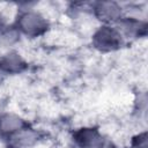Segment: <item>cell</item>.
Listing matches in <instances>:
<instances>
[{"instance_id": "cell-1", "label": "cell", "mask_w": 148, "mask_h": 148, "mask_svg": "<svg viewBox=\"0 0 148 148\" xmlns=\"http://www.w3.org/2000/svg\"><path fill=\"white\" fill-rule=\"evenodd\" d=\"M95 45L101 50H113L120 44V35L109 27H104L95 35Z\"/></svg>"}, {"instance_id": "cell-2", "label": "cell", "mask_w": 148, "mask_h": 148, "mask_svg": "<svg viewBox=\"0 0 148 148\" xmlns=\"http://www.w3.org/2000/svg\"><path fill=\"white\" fill-rule=\"evenodd\" d=\"M21 29L29 35H38L46 28V23L42 16L36 13H27L20 20Z\"/></svg>"}, {"instance_id": "cell-3", "label": "cell", "mask_w": 148, "mask_h": 148, "mask_svg": "<svg viewBox=\"0 0 148 148\" xmlns=\"http://www.w3.org/2000/svg\"><path fill=\"white\" fill-rule=\"evenodd\" d=\"M75 140L81 148H101L103 145L99 134L90 128H84L76 133Z\"/></svg>"}, {"instance_id": "cell-4", "label": "cell", "mask_w": 148, "mask_h": 148, "mask_svg": "<svg viewBox=\"0 0 148 148\" xmlns=\"http://www.w3.org/2000/svg\"><path fill=\"white\" fill-rule=\"evenodd\" d=\"M97 15L104 21H114L120 15L119 7L113 2H101L96 8Z\"/></svg>"}, {"instance_id": "cell-5", "label": "cell", "mask_w": 148, "mask_h": 148, "mask_svg": "<svg viewBox=\"0 0 148 148\" xmlns=\"http://www.w3.org/2000/svg\"><path fill=\"white\" fill-rule=\"evenodd\" d=\"M37 138L36 133L32 132V131H28V130H24V131H21L18 132L14 138H13V146L15 147H20V148H23V147H28L30 146L35 139Z\"/></svg>"}, {"instance_id": "cell-6", "label": "cell", "mask_w": 148, "mask_h": 148, "mask_svg": "<svg viewBox=\"0 0 148 148\" xmlns=\"http://www.w3.org/2000/svg\"><path fill=\"white\" fill-rule=\"evenodd\" d=\"M22 126V120L15 116L12 114H7L3 116L0 119V128L1 131H6V132H13L18 130Z\"/></svg>"}, {"instance_id": "cell-7", "label": "cell", "mask_w": 148, "mask_h": 148, "mask_svg": "<svg viewBox=\"0 0 148 148\" xmlns=\"http://www.w3.org/2000/svg\"><path fill=\"white\" fill-rule=\"evenodd\" d=\"M138 139H139V141L136 142L135 147H136V148H147V139H146V134L140 135Z\"/></svg>"}]
</instances>
